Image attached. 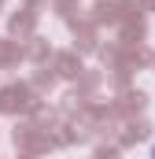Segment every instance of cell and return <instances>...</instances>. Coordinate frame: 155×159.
I'll use <instances>...</instances> for the list:
<instances>
[{
  "mask_svg": "<svg viewBox=\"0 0 155 159\" xmlns=\"http://www.w3.org/2000/svg\"><path fill=\"white\" fill-rule=\"evenodd\" d=\"M152 159H155V148H152Z\"/></svg>",
  "mask_w": 155,
  "mask_h": 159,
  "instance_id": "obj_1",
  "label": "cell"
}]
</instances>
